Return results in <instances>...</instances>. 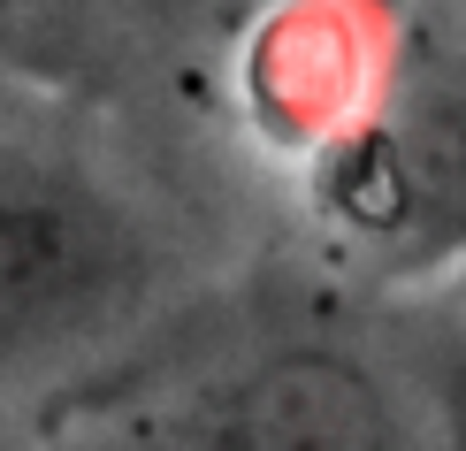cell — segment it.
I'll list each match as a JSON object with an SVG mask.
<instances>
[{
	"instance_id": "cell-1",
	"label": "cell",
	"mask_w": 466,
	"mask_h": 451,
	"mask_svg": "<svg viewBox=\"0 0 466 451\" xmlns=\"http://www.w3.org/2000/svg\"><path fill=\"white\" fill-rule=\"evenodd\" d=\"M314 207L367 261L420 276L466 252V46L398 38L367 100L314 146Z\"/></svg>"
},
{
	"instance_id": "cell-2",
	"label": "cell",
	"mask_w": 466,
	"mask_h": 451,
	"mask_svg": "<svg viewBox=\"0 0 466 451\" xmlns=\"http://www.w3.org/2000/svg\"><path fill=\"white\" fill-rule=\"evenodd\" d=\"M146 291V238L100 184L0 153V367L92 337Z\"/></svg>"
},
{
	"instance_id": "cell-3",
	"label": "cell",
	"mask_w": 466,
	"mask_h": 451,
	"mask_svg": "<svg viewBox=\"0 0 466 451\" xmlns=\"http://www.w3.org/2000/svg\"><path fill=\"white\" fill-rule=\"evenodd\" d=\"M215 451H405V421L367 360L337 344H276L191 421Z\"/></svg>"
},
{
	"instance_id": "cell-4",
	"label": "cell",
	"mask_w": 466,
	"mask_h": 451,
	"mask_svg": "<svg viewBox=\"0 0 466 451\" xmlns=\"http://www.w3.org/2000/svg\"><path fill=\"white\" fill-rule=\"evenodd\" d=\"M100 69V0H0V85H85Z\"/></svg>"
},
{
	"instance_id": "cell-5",
	"label": "cell",
	"mask_w": 466,
	"mask_h": 451,
	"mask_svg": "<svg viewBox=\"0 0 466 451\" xmlns=\"http://www.w3.org/2000/svg\"><path fill=\"white\" fill-rule=\"evenodd\" d=\"M420 383H429V421H436V451H466V322H443L429 360H420Z\"/></svg>"
},
{
	"instance_id": "cell-6",
	"label": "cell",
	"mask_w": 466,
	"mask_h": 451,
	"mask_svg": "<svg viewBox=\"0 0 466 451\" xmlns=\"http://www.w3.org/2000/svg\"><path fill=\"white\" fill-rule=\"evenodd\" d=\"M146 8H168L177 24H191L199 38H215V46H238L245 31H260L268 15L283 8H321V0H146Z\"/></svg>"
},
{
	"instance_id": "cell-7",
	"label": "cell",
	"mask_w": 466,
	"mask_h": 451,
	"mask_svg": "<svg viewBox=\"0 0 466 451\" xmlns=\"http://www.w3.org/2000/svg\"><path fill=\"white\" fill-rule=\"evenodd\" d=\"M168 451H215V444H207V436H199V428H184V436H177V444H168Z\"/></svg>"
},
{
	"instance_id": "cell-8",
	"label": "cell",
	"mask_w": 466,
	"mask_h": 451,
	"mask_svg": "<svg viewBox=\"0 0 466 451\" xmlns=\"http://www.w3.org/2000/svg\"><path fill=\"white\" fill-rule=\"evenodd\" d=\"M459 46H466V0H459Z\"/></svg>"
}]
</instances>
